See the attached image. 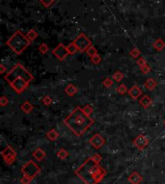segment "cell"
Instances as JSON below:
<instances>
[{
  "label": "cell",
  "instance_id": "obj_1",
  "mask_svg": "<svg viewBox=\"0 0 165 184\" xmlns=\"http://www.w3.org/2000/svg\"><path fill=\"white\" fill-rule=\"evenodd\" d=\"M74 173L85 184H98L106 174V171L92 157L86 159Z\"/></svg>",
  "mask_w": 165,
  "mask_h": 184
},
{
  "label": "cell",
  "instance_id": "obj_2",
  "mask_svg": "<svg viewBox=\"0 0 165 184\" xmlns=\"http://www.w3.org/2000/svg\"><path fill=\"white\" fill-rule=\"evenodd\" d=\"M64 123L74 134L76 136H81L92 126V124L94 123V120L84 113L82 107L77 106L64 120Z\"/></svg>",
  "mask_w": 165,
  "mask_h": 184
},
{
  "label": "cell",
  "instance_id": "obj_3",
  "mask_svg": "<svg viewBox=\"0 0 165 184\" xmlns=\"http://www.w3.org/2000/svg\"><path fill=\"white\" fill-rule=\"evenodd\" d=\"M33 75L21 64H17L5 76V80L18 94L29 86Z\"/></svg>",
  "mask_w": 165,
  "mask_h": 184
},
{
  "label": "cell",
  "instance_id": "obj_4",
  "mask_svg": "<svg viewBox=\"0 0 165 184\" xmlns=\"http://www.w3.org/2000/svg\"><path fill=\"white\" fill-rule=\"evenodd\" d=\"M31 41L27 38V36L24 35L21 31L18 30L11 38L6 42V45L8 46L14 52H16L18 55L21 54L23 51L29 46Z\"/></svg>",
  "mask_w": 165,
  "mask_h": 184
},
{
  "label": "cell",
  "instance_id": "obj_5",
  "mask_svg": "<svg viewBox=\"0 0 165 184\" xmlns=\"http://www.w3.org/2000/svg\"><path fill=\"white\" fill-rule=\"evenodd\" d=\"M41 172V168L33 161H28L23 167L21 168V173L23 175L29 176L31 178H34L35 176H37Z\"/></svg>",
  "mask_w": 165,
  "mask_h": 184
},
{
  "label": "cell",
  "instance_id": "obj_6",
  "mask_svg": "<svg viewBox=\"0 0 165 184\" xmlns=\"http://www.w3.org/2000/svg\"><path fill=\"white\" fill-rule=\"evenodd\" d=\"M74 42L76 45L78 51H80V52H84L92 46V42L90 41V39L83 33L78 35Z\"/></svg>",
  "mask_w": 165,
  "mask_h": 184
},
{
  "label": "cell",
  "instance_id": "obj_7",
  "mask_svg": "<svg viewBox=\"0 0 165 184\" xmlns=\"http://www.w3.org/2000/svg\"><path fill=\"white\" fill-rule=\"evenodd\" d=\"M2 157L8 165H11L17 158V152L15 151L11 146H7L6 148L1 151Z\"/></svg>",
  "mask_w": 165,
  "mask_h": 184
},
{
  "label": "cell",
  "instance_id": "obj_8",
  "mask_svg": "<svg viewBox=\"0 0 165 184\" xmlns=\"http://www.w3.org/2000/svg\"><path fill=\"white\" fill-rule=\"evenodd\" d=\"M52 53L58 60L63 61L65 60L66 57L69 55V51L67 49V46H64L63 43H59V45L52 50Z\"/></svg>",
  "mask_w": 165,
  "mask_h": 184
},
{
  "label": "cell",
  "instance_id": "obj_9",
  "mask_svg": "<svg viewBox=\"0 0 165 184\" xmlns=\"http://www.w3.org/2000/svg\"><path fill=\"white\" fill-rule=\"evenodd\" d=\"M90 144L93 146V148L96 150H99L100 148H103L105 144V139L99 133L95 134L91 139H90Z\"/></svg>",
  "mask_w": 165,
  "mask_h": 184
},
{
  "label": "cell",
  "instance_id": "obj_10",
  "mask_svg": "<svg viewBox=\"0 0 165 184\" xmlns=\"http://www.w3.org/2000/svg\"><path fill=\"white\" fill-rule=\"evenodd\" d=\"M133 145L140 150H143L148 146L149 140L145 135H139L133 140Z\"/></svg>",
  "mask_w": 165,
  "mask_h": 184
},
{
  "label": "cell",
  "instance_id": "obj_11",
  "mask_svg": "<svg viewBox=\"0 0 165 184\" xmlns=\"http://www.w3.org/2000/svg\"><path fill=\"white\" fill-rule=\"evenodd\" d=\"M127 180H128V182L131 183V184H140L143 181V178H142V175L139 173L134 172L130 176H128Z\"/></svg>",
  "mask_w": 165,
  "mask_h": 184
},
{
  "label": "cell",
  "instance_id": "obj_12",
  "mask_svg": "<svg viewBox=\"0 0 165 184\" xmlns=\"http://www.w3.org/2000/svg\"><path fill=\"white\" fill-rule=\"evenodd\" d=\"M128 94H130V97L133 99H137L140 95L142 94V90L138 86H133L131 87L130 90H128Z\"/></svg>",
  "mask_w": 165,
  "mask_h": 184
},
{
  "label": "cell",
  "instance_id": "obj_13",
  "mask_svg": "<svg viewBox=\"0 0 165 184\" xmlns=\"http://www.w3.org/2000/svg\"><path fill=\"white\" fill-rule=\"evenodd\" d=\"M33 156H34V158H36L38 161H42V159H44V158L46 157V152H45V150H42V149L38 148L37 150H34Z\"/></svg>",
  "mask_w": 165,
  "mask_h": 184
},
{
  "label": "cell",
  "instance_id": "obj_14",
  "mask_svg": "<svg viewBox=\"0 0 165 184\" xmlns=\"http://www.w3.org/2000/svg\"><path fill=\"white\" fill-rule=\"evenodd\" d=\"M77 91H78L77 88L74 84H69L65 89V92L69 97H74V95L77 93Z\"/></svg>",
  "mask_w": 165,
  "mask_h": 184
},
{
  "label": "cell",
  "instance_id": "obj_15",
  "mask_svg": "<svg viewBox=\"0 0 165 184\" xmlns=\"http://www.w3.org/2000/svg\"><path fill=\"white\" fill-rule=\"evenodd\" d=\"M140 104L144 107L145 109H147L151 104H152V99H151V98H149L148 95H144V97H143L141 99H140Z\"/></svg>",
  "mask_w": 165,
  "mask_h": 184
},
{
  "label": "cell",
  "instance_id": "obj_16",
  "mask_svg": "<svg viewBox=\"0 0 165 184\" xmlns=\"http://www.w3.org/2000/svg\"><path fill=\"white\" fill-rule=\"evenodd\" d=\"M46 137L50 140V141H55V140L58 139L59 133L55 129H50L46 133Z\"/></svg>",
  "mask_w": 165,
  "mask_h": 184
},
{
  "label": "cell",
  "instance_id": "obj_17",
  "mask_svg": "<svg viewBox=\"0 0 165 184\" xmlns=\"http://www.w3.org/2000/svg\"><path fill=\"white\" fill-rule=\"evenodd\" d=\"M20 108H21V110L24 112V113H26V114H29L32 110H33V105L30 103L29 101H25L24 103L20 106Z\"/></svg>",
  "mask_w": 165,
  "mask_h": 184
},
{
  "label": "cell",
  "instance_id": "obj_18",
  "mask_svg": "<svg viewBox=\"0 0 165 184\" xmlns=\"http://www.w3.org/2000/svg\"><path fill=\"white\" fill-rule=\"evenodd\" d=\"M145 87L148 90H154L156 87V81L153 78H149L145 82Z\"/></svg>",
  "mask_w": 165,
  "mask_h": 184
},
{
  "label": "cell",
  "instance_id": "obj_19",
  "mask_svg": "<svg viewBox=\"0 0 165 184\" xmlns=\"http://www.w3.org/2000/svg\"><path fill=\"white\" fill-rule=\"evenodd\" d=\"M154 47L156 49V50H162L164 47H165V42L161 40V39H157L155 42H154Z\"/></svg>",
  "mask_w": 165,
  "mask_h": 184
},
{
  "label": "cell",
  "instance_id": "obj_20",
  "mask_svg": "<svg viewBox=\"0 0 165 184\" xmlns=\"http://www.w3.org/2000/svg\"><path fill=\"white\" fill-rule=\"evenodd\" d=\"M67 49L69 51V54H75L77 51H78V48H77L76 45H75L74 42H70V45L67 46Z\"/></svg>",
  "mask_w": 165,
  "mask_h": 184
},
{
  "label": "cell",
  "instance_id": "obj_21",
  "mask_svg": "<svg viewBox=\"0 0 165 184\" xmlns=\"http://www.w3.org/2000/svg\"><path fill=\"white\" fill-rule=\"evenodd\" d=\"M26 36H27V38L32 42V41H34L36 38H37L38 34H37V32H36V31L34 30V29H31V30H29V31L27 32Z\"/></svg>",
  "mask_w": 165,
  "mask_h": 184
},
{
  "label": "cell",
  "instance_id": "obj_22",
  "mask_svg": "<svg viewBox=\"0 0 165 184\" xmlns=\"http://www.w3.org/2000/svg\"><path fill=\"white\" fill-rule=\"evenodd\" d=\"M57 156H58L60 159L64 160V159H66L68 156H69V152L66 150H64V149H61L58 152H57Z\"/></svg>",
  "mask_w": 165,
  "mask_h": 184
},
{
  "label": "cell",
  "instance_id": "obj_23",
  "mask_svg": "<svg viewBox=\"0 0 165 184\" xmlns=\"http://www.w3.org/2000/svg\"><path fill=\"white\" fill-rule=\"evenodd\" d=\"M86 53H87L91 58L93 57V56H95L96 54H98V50H97V48L94 46H91L87 50H86Z\"/></svg>",
  "mask_w": 165,
  "mask_h": 184
},
{
  "label": "cell",
  "instance_id": "obj_24",
  "mask_svg": "<svg viewBox=\"0 0 165 184\" xmlns=\"http://www.w3.org/2000/svg\"><path fill=\"white\" fill-rule=\"evenodd\" d=\"M112 77H113L114 80L116 81V82H121V81L123 80V78H124L125 76H124V74H123V73H122L121 71H116V72L113 74Z\"/></svg>",
  "mask_w": 165,
  "mask_h": 184
},
{
  "label": "cell",
  "instance_id": "obj_25",
  "mask_svg": "<svg viewBox=\"0 0 165 184\" xmlns=\"http://www.w3.org/2000/svg\"><path fill=\"white\" fill-rule=\"evenodd\" d=\"M40 2L42 4V6L46 7V8H49V7L55 2V0H40Z\"/></svg>",
  "mask_w": 165,
  "mask_h": 184
},
{
  "label": "cell",
  "instance_id": "obj_26",
  "mask_svg": "<svg viewBox=\"0 0 165 184\" xmlns=\"http://www.w3.org/2000/svg\"><path fill=\"white\" fill-rule=\"evenodd\" d=\"M127 92V86H125L124 84H121L118 88H117V93H119L120 94H124Z\"/></svg>",
  "mask_w": 165,
  "mask_h": 184
},
{
  "label": "cell",
  "instance_id": "obj_27",
  "mask_svg": "<svg viewBox=\"0 0 165 184\" xmlns=\"http://www.w3.org/2000/svg\"><path fill=\"white\" fill-rule=\"evenodd\" d=\"M83 109V111H84V113L86 114V115H88V116H90L92 113H93V111H94V109H93V107L91 106V105H85V107H83L82 108Z\"/></svg>",
  "mask_w": 165,
  "mask_h": 184
},
{
  "label": "cell",
  "instance_id": "obj_28",
  "mask_svg": "<svg viewBox=\"0 0 165 184\" xmlns=\"http://www.w3.org/2000/svg\"><path fill=\"white\" fill-rule=\"evenodd\" d=\"M91 61H92L93 64L98 65V64L100 63V61H102V57H100L99 54H96L95 56H93V57L91 58Z\"/></svg>",
  "mask_w": 165,
  "mask_h": 184
},
{
  "label": "cell",
  "instance_id": "obj_29",
  "mask_svg": "<svg viewBox=\"0 0 165 184\" xmlns=\"http://www.w3.org/2000/svg\"><path fill=\"white\" fill-rule=\"evenodd\" d=\"M39 51L42 54H46L48 51V46L46 45V43H42V45L40 46V47H39Z\"/></svg>",
  "mask_w": 165,
  "mask_h": 184
},
{
  "label": "cell",
  "instance_id": "obj_30",
  "mask_svg": "<svg viewBox=\"0 0 165 184\" xmlns=\"http://www.w3.org/2000/svg\"><path fill=\"white\" fill-rule=\"evenodd\" d=\"M32 178H29V176H26V175H23L22 178H21L20 179V183L21 184H29L31 182Z\"/></svg>",
  "mask_w": 165,
  "mask_h": 184
},
{
  "label": "cell",
  "instance_id": "obj_31",
  "mask_svg": "<svg viewBox=\"0 0 165 184\" xmlns=\"http://www.w3.org/2000/svg\"><path fill=\"white\" fill-rule=\"evenodd\" d=\"M140 50L138 49V48H133L131 51V55L132 56V57H134V58H137V57H139V55H140Z\"/></svg>",
  "mask_w": 165,
  "mask_h": 184
},
{
  "label": "cell",
  "instance_id": "obj_32",
  "mask_svg": "<svg viewBox=\"0 0 165 184\" xmlns=\"http://www.w3.org/2000/svg\"><path fill=\"white\" fill-rule=\"evenodd\" d=\"M103 85H104V87H106V88H110V87L113 85V81H112L110 78H106V79H104V80H103Z\"/></svg>",
  "mask_w": 165,
  "mask_h": 184
},
{
  "label": "cell",
  "instance_id": "obj_33",
  "mask_svg": "<svg viewBox=\"0 0 165 184\" xmlns=\"http://www.w3.org/2000/svg\"><path fill=\"white\" fill-rule=\"evenodd\" d=\"M42 103H44L45 105H50L52 103V99L50 97H48V95H46V97H45L44 98H42Z\"/></svg>",
  "mask_w": 165,
  "mask_h": 184
},
{
  "label": "cell",
  "instance_id": "obj_34",
  "mask_svg": "<svg viewBox=\"0 0 165 184\" xmlns=\"http://www.w3.org/2000/svg\"><path fill=\"white\" fill-rule=\"evenodd\" d=\"M8 103H9V99L3 95V97L1 98V99H0V105H1V106H6Z\"/></svg>",
  "mask_w": 165,
  "mask_h": 184
},
{
  "label": "cell",
  "instance_id": "obj_35",
  "mask_svg": "<svg viewBox=\"0 0 165 184\" xmlns=\"http://www.w3.org/2000/svg\"><path fill=\"white\" fill-rule=\"evenodd\" d=\"M137 65L139 66L140 68H142V67H144L145 65H147V63H146L144 58H139L138 60H137Z\"/></svg>",
  "mask_w": 165,
  "mask_h": 184
},
{
  "label": "cell",
  "instance_id": "obj_36",
  "mask_svg": "<svg viewBox=\"0 0 165 184\" xmlns=\"http://www.w3.org/2000/svg\"><path fill=\"white\" fill-rule=\"evenodd\" d=\"M141 70H142L143 73H145V74H147V73H149V72L151 71V68L149 67L148 65H145L144 67L141 68Z\"/></svg>",
  "mask_w": 165,
  "mask_h": 184
},
{
  "label": "cell",
  "instance_id": "obj_37",
  "mask_svg": "<svg viewBox=\"0 0 165 184\" xmlns=\"http://www.w3.org/2000/svg\"><path fill=\"white\" fill-rule=\"evenodd\" d=\"M92 158H93V160H94L95 162H97V163H99V162L102 161V159H103V158H102V156H100L99 154H98V153H97V154H95V155H93V157H92Z\"/></svg>",
  "mask_w": 165,
  "mask_h": 184
},
{
  "label": "cell",
  "instance_id": "obj_38",
  "mask_svg": "<svg viewBox=\"0 0 165 184\" xmlns=\"http://www.w3.org/2000/svg\"><path fill=\"white\" fill-rule=\"evenodd\" d=\"M5 70H6V68L4 67L3 65H1V73H3V72H4Z\"/></svg>",
  "mask_w": 165,
  "mask_h": 184
},
{
  "label": "cell",
  "instance_id": "obj_39",
  "mask_svg": "<svg viewBox=\"0 0 165 184\" xmlns=\"http://www.w3.org/2000/svg\"><path fill=\"white\" fill-rule=\"evenodd\" d=\"M164 123H165V120H164Z\"/></svg>",
  "mask_w": 165,
  "mask_h": 184
}]
</instances>
